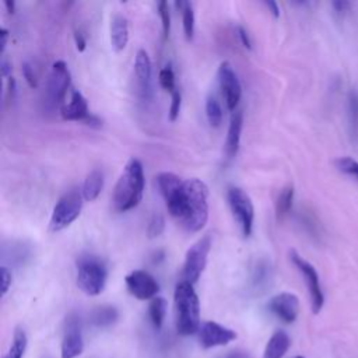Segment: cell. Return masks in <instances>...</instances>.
Wrapping results in <instances>:
<instances>
[{"label":"cell","instance_id":"7c38bea8","mask_svg":"<svg viewBox=\"0 0 358 358\" xmlns=\"http://www.w3.org/2000/svg\"><path fill=\"white\" fill-rule=\"evenodd\" d=\"M218 83L222 91L227 108L229 110H236L242 95V87L236 73L228 62H222L218 67Z\"/></svg>","mask_w":358,"mask_h":358},{"label":"cell","instance_id":"8d00e7d4","mask_svg":"<svg viewBox=\"0 0 358 358\" xmlns=\"http://www.w3.org/2000/svg\"><path fill=\"white\" fill-rule=\"evenodd\" d=\"M236 32H238V38L241 41V43L246 48V49H250L252 48V42H250V38H249V34L248 31L243 28V27H238L236 28Z\"/></svg>","mask_w":358,"mask_h":358},{"label":"cell","instance_id":"836d02e7","mask_svg":"<svg viewBox=\"0 0 358 358\" xmlns=\"http://www.w3.org/2000/svg\"><path fill=\"white\" fill-rule=\"evenodd\" d=\"M348 112H350L351 124L354 126V129H357L358 127V92H355V91L350 92V96H348Z\"/></svg>","mask_w":358,"mask_h":358},{"label":"cell","instance_id":"30bf717a","mask_svg":"<svg viewBox=\"0 0 358 358\" xmlns=\"http://www.w3.org/2000/svg\"><path fill=\"white\" fill-rule=\"evenodd\" d=\"M70 87V71L63 60H56L52 64L48 85H46V99L52 106L60 103Z\"/></svg>","mask_w":358,"mask_h":358},{"label":"cell","instance_id":"d4e9b609","mask_svg":"<svg viewBox=\"0 0 358 358\" xmlns=\"http://www.w3.org/2000/svg\"><path fill=\"white\" fill-rule=\"evenodd\" d=\"M27 344H28V338H27L24 329L17 327L14 330L11 345L8 347V350L3 358H22V355L27 350Z\"/></svg>","mask_w":358,"mask_h":358},{"label":"cell","instance_id":"cb8c5ba5","mask_svg":"<svg viewBox=\"0 0 358 358\" xmlns=\"http://www.w3.org/2000/svg\"><path fill=\"white\" fill-rule=\"evenodd\" d=\"M165 313H166V301L162 296L152 298L148 305V316H150L152 326L157 330H159L162 327Z\"/></svg>","mask_w":358,"mask_h":358},{"label":"cell","instance_id":"8fae6325","mask_svg":"<svg viewBox=\"0 0 358 358\" xmlns=\"http://www.w3.org/2000/svg\"><path fill=\"white\" fill-rule=\"evenodd\" d=\"M84 351V338L81 322L77 315H70L66 319L64 333L60 345V358H77Z\"/></svg>","mask_w":358,"mask_h":358},{"label":"cell","instance_id":"1f68e13d","mask_svg":"<svg viewBox=\"0 0 358 358\" xmlns=\"http://www.w3.org/2000/svg\"><path fill=\"white\" fill-rule=\"evenodd\" d=\"M158 14L161 17L164 38H168L169 31H171V13H169V6H168V3L165 0L158 3Z\"/></svg>","mask_w":358,"mask_h":358},{"label":"cell","instance_id":"ffe728a7","mask_svg":"<svg viewBox=\"0 0 358 358\" xmlns=\"http://www.w3.org/2000/svg\"><path fill=\"white\" fill-rule=\"evenodd\" d=\"M134 73L137 83L143 91H148L151 81V59L144 49H140L136 53L134 60Z\"/></svg>","mask_w":358,"mask_h":358},{"label":"cell","instance_id":"e575fe53","mask_svg":"<svg viewBox=\"0 0 358 358\" xmlns=\"http://www.w3.org/2000/svg\"><path fill=\"white\" fill-rule=\"evenodd\" d=\"M22 76H24L25 81L28 83V85H29L31 88H36L38 80H36V76H35L34 69L31 67V64H29L28 62L22 63Z\"/></svg>","mask_w":358,"mask_h":358},{"label":"cell","instance_id":"9a60e30c","mask_svg":"<svg viewBox=\"0 0 358 358\" xmlns=\"http://www.w3.org/2000/svg\"><path fill=\"white\" fill-rule=\"evenodd\" d=\"M268 310L280 319L282 323H294L299 313V299L295 294L291 292H281L274 295L268 303Z\"/></svg>","mask_w":358,"mask_h":358},{"label":"cell","instance_id":"9c48e42d","mask_svg":"<svg viewBox=\"0 0 358 358\" xmlns=\"http://www.w3.org/2000/svg\"><path fill=\"white\" fill-rule=\"evenodd\" d=\"M227 199L232 215L241 227L243 236H249L253 229L255 207L250 197L239 187H229L227 192Z\"/></svg>","mask_w":358,"mask_h":358},{"label":"cell","instance_id":"484cf974","mask_svg":"<svg viewBox=\"0 0 358 358\" xmlns=\"http://www.w3.org/2000/svg\"><path fill=\"white\" fill-rule=\"evenodd\" d=\"M292 201H294V186L288 185L280 192L275 201V213L278 220L284 218L289 213V210L292 208Z\"/></svg>","mask_w":358,"mask_h":358},{"label":"cell","instance_id":"52a82bcc","mask_svg":"<svg viewBox=\"0 0 358 358\" xmlns=\"http://www.w3.org/2000/svg\"><path fill=\"white\" fill-rule=\"evenodd\" d=\"M211 249V236L204 235L197 239L186 252L183 270H182V280L189 284H196L200 278L203 270L207 264V256Z\"/></svg>","mask_w":358,"mask_h":358},{"label":"cell","instance_id":"2e32d148","mask_svg":"<svg viewBox=\"0 0 358 358\" xmlns=\"http://www.w3.org/2000/svg\"><path fill=\"white\" fill-rule=\"evenodd\" d=\"M60 113L64 120H83L84 122L85 117L90 115L87 99L84 98V95L80 91H77V90L71 91L70 101L62 106Z\"/></svg>","mask_w":358,"mask_h":358},{"label":"cell","instance_id":"8992f818","mask_svg":"<svg viewBox=\"0 0 358 358\" xmlns=\"http://www.w3.org/2000/svg\"><path fill=\"white\" fill-rule=\"evenodd\" d=\"M83 193L78 189H71L66 192L55 204L52 217L49 221V228L53 232L67 228L81 213L83 208Z\"/></svg>","mask_w":358,"mask_h":358},{"label":"cell","instance_id":"7dc6e473","mask_svg":"<svg viewBox=\"0 0 358 358\" xmlns=\"http://www.w3.org/2000/svg\"><path fill=\"white\" fill-rule=\"evenodd\" d=\"M294 358H305V357H302V355H296V357H294Z\"/></svg>","mask_w":358,"mask_h":358},{"label":"cell","instance_id":"5b68a950","mask_svg":"<svg viewBox=\"0 0 358 358\" xmlns=\"http://www.w3.org/2000/svg\"><path fill=\"white\" fill-rule=\"evenodd\" d=\"M157 185L169 214L179 222L185 211V180L172 172H161L157 175Z\"/></svg>","mask_w":358,"mask_h":358},{"label":"cell","instance_id":"f546056e","mask_svg":"<svg viewBox=\"0 0 358 358\" xmlns=\"http://www.w3.org/2000/svg\"><path fill=\"white\" fill-rule=\"evenodd\" d=\"M165 228V218L162 214L159 213H154L150 218V222H148V228H147V235L148 238H157L162 234Z\"/></svg>","mask_w":358,"mask_h":358},{"label":"cell","instance_id":"d590c367","mask_svg":"<svg viewBox=\"0 0 358 358\" xmlns=\"http://www.w3.org/2000/svg\"><path fill=\"white\" fill-rule=\"evenodd\" d=\"M0 278H1V296H6L11 285V273L6 266H1L0 268Z\"/></svg>","mask_w":358,"mask_h":358},{"label":"cell","instance_id":"6da1fadb","mask_svg":"<svg viewBox=\"0 0 358 358\" xmlns=\"http://www.w3.org/2000/svg\"><path fill=\"white\" fill-rule=\"evenodd\" d=\"M144 185L143 164L137 158L129 159L113 189L115 210L124 213L134 208L143 199Z\"/></svg>","mask_w":358,"mask_h":358},{"label":"cell","instance_id":"7bdbcfd3","mask_svg":"<svg viewBox=\"0 0 358 358\" xmlns=\"http://www.w3.org/2000/svg\"><path fill=\"white\" fill-rule=\"evenodd\" d=\"M0 70H1V76L3 77H11L10 76V73H11V64L8 63V60H6V59H3L1 60V63H0Z\"/></svg>","mask_w":358,"mask_h":358},{"label":"cell","instance_id":"ba28073f","mask_svg":"<svg viewBox=\"0 0 358 358\" xmlns=\"http://www.w3.org/2000/svg\"><path fill=\"white\" fill-rule=\"evenodd\" d=\"M289 259L305 280V284H306V288L309 292V298H310L312 312L315 315L319 313L324 303V295H323V291L320 287L319 274H317L316 268L308 260H305L296 250L289 252Z\"/></svg>","mask_w":358,"mask_h":358},{"label":"cell","instance_id":"f35d334b","mask_svg":"<svg viewBox=\"0 0 358 358\" xmlns=\"http://www.w3.org/2000/svg\"><path fill=\"white\" fill-rule=\"evenodd\" d=\"M331 6H333V8H334V11H336V13L343 14V13H345V11L350 8L351 3L344 1V0H337V1H333V3H331Z\"/></svg>","mask_w":358,"mask_h":358},{"label":"cell","instance_id":"44dd1931","mask_svg":"<svg viewBox=\"0 0 358 358\" xmlns=\"http://www.w3.org/2000/svg\"><path fill=\"white\" fill-rule=\"evenodd\" d=\"M119 319V312L115 306L110 305H102L96 306L90 313V323L95 327H109L115 324Z\"/></svg>","mask_w":358,"mask_h":358},{"label":"cell","instance_id":"4316f807","mask_svg":"<svg viewBox=\"0 0 358 358\" xmlns=\"http://www.w3.org/2000/svg\"><path fill=\"white\" fill-rule=\"evenodd\" d=\"M206 115H207L208 123L213 127H220L222 122V109L218 99L213 94H210L206 99Z\"/></svg>","mask_w":358,"mask_h":358},{"label":"cell","instance_id":"60d3db41","mask_svg":"<svg viewBox=\"0 0 358 358\" xmlns=\"http://www.w3.org/2000/svg\"><path fill=\"white\" fill-rule=\"evenodd\" d=\"M7 39H8V31L6 28L0 29V53H4V49L7 46Z\"/></svg>","mask_w":358,"mask_h":358},{"label":"cell","instance_id":"83f0119b","mask_svg":"<svg viewBox=\"0 0 358 358\" xmlns=\"http://www.w3.org/2000/svg\"><path fill=\"white\" fill-rule=\"evenodd\" d=\"M267 280H270V267L266 264V262H259L257 266L253 268L252 281L255 287H263L267 284Z\"/></svg>","mask_w":358,"mask_h":358},{"label":"cell","instance_id":"bcb514c9","mask_svg":"<svg viewBox=\"0 0 358 358\" xmlns=\"http://www.w3.org/2000/svg\"><path fill=\"white\" fill-rule=\"evenodd\" d=\"M4 6H6V8H7V13H10V14L14 13V10H15V3H14L13 0H6V1H4Z\"/></svg>","mask_w":358,"mask_h":358},{"label":"cell","instance_id":"3957f363","mask_svg":"<svg viewBox=\"0 0 358 358\" xmlns=\"http://www.w3.org/2000/svg\"><path fill=\"white\" fill-rule=\"evenodd\" d=\"M176 330L180 336H190L200 329V302L192 284L179 281L175 294Z\"/></svg>","mask_w":358,"mask_h":358},{"label":"cell","instance_id":"7402d4cb","mask_svg":"<svg viewBox=\"0 0 358 358\" xmlns=\"http://www.w3.org/2000/svg\"><path fill=\"white\" fill-rule=\"evenodd\" d=\"M102 187H103V172L101 169H92L85 176V180L83 183V189H81L83 197L87 201H92L99 196Z\"/></svg>","mask_w":358,"mask_h":358},{"label":"cell","instance_id":"4fadbf2b","mask_svg":"<svg viewBox=\"0 0 358 358\" xmlns=\"http://www.w3.org/2000/svg\"><path fill=\"white\" fill-rule=\"evenodd\" d=\"M127 291L137 299L145 301L155 298L159 291L157 280L144 270H133L124 277Z\"/></svg>","mask_w":358,"mask_h":358},{"label":"cell","instance_id":"603a6c76","mask_svg":"<svg viewBox=\"0 0 358 358\" xmlns=\"http://www.w3.org/2000/svg\"><path fill=\"white\" fill-rule=\"evenodd\" d=\"M175 6L180 10L182 13V22H183V34L187 41L193 38L194 32V11H193V4L190 1H183L179 0L175 3Z\"/></svg>","mask_w":358,"mask_h":358},{"label":"cell","instance_id":"b9f144b4","mask_svg":"<svg viewBox=\"0 0 358 358\" xmlns=\"http://www.w3.org/2000/svg\"><path fill=\"white\" fill-rule=\"evenodd\" d=\"M264 6L268 8V11H270L275 18L280 17V8H278V4H277L275 1H271V0L264 1Z\"/></svg>","mask_w":358,"mask_h":358},{"label":"cell","instance_id":"277c9868","mask_svg":"<svg viewBox=\"0 0 358 358\" xmlns=\"http://www.w3.org/2000/svg\"><path fill=\"white\" fill-rule=\"evenodd\" d=\"M77 285L78 288L90 295H99L106 284L108 268L105 263L95 256H85L78 260L77 264Z\"/></svg>","mask_w":358,"mask_h":358},{"label":"cell","instance_id":"4dcf8cb0","mask_svg":"<svg viewBox=\"0 0 358 358\" xmlns=\"http://www.w3.org/2000/svg\"><path fill=\"white\" fill-rule=\"evenodd\" d=\"M159 84L165 91H168L171 94L176 90L175 88V74H173V70L171 69V66H165L159 71Z\"/></svg>","mask_w":358,"mask_h":358},{"label":"cell","instance_id":"ac0fdd59","mask_svg":"<svg viewBox=\"0 0 358 358\" xmlns=\"http://www.w3.org/2000/svg\"><path fill=\"white\" fill-rule=\"evenodd\" d=\"M129 41V24L127 18L122 14H115L110 20V43L116 52L126 48Z\"/></svg>","mask_w":358,"mask_h":358},{"label":"cell","instance_id":"f6af8a7d","mask_svg":"<svg viewBox=\"0 0 358 358\" xmlns=\"http://www.w3.org/2000/svg\"><path fill=\"white\" fill-rule=\"evenodd\" d=\"M7 92H8V96H10V98L14 96V92H15V80H14L13 77L8 78V90H7Z\"/></svg>","mask_w":358,"mask_h":358},{"label":"cell","instance_id":"d6a6232c","mask_svg":"<svg viewBox=\"0 0 358 358\" xmlns=\"http://www.w3.org/2000/svg\"><path fill=\"white\" fill-rule=\"evenodd\" d=\"M180 105H182V94L179 90H175L171 94V106H169V120L175 122L179 116L180 112Z\"/></svg>","mask_w":358,"mask_h":358},{"label":"cell","instance_id":"ee69618b","mask_svg":"<svg viewBox=\"0 0 358 358\" xmlns=\"http://www.w3.org/2000/svg\"><path fill=\"white\" fill-rule=\"evenodd\" d=\"M221 358H249V354H246L245 351H231Z\"/></svg>","mask_w":358,"mask_h":358},{"label":"cell","instance_id":"d6986e66","mask_svg":"<svg viewBox=\"0 0 358 358\" xmlns=\"http://www.w3.org/2000/svg\"><path fill=\"white\" fill-rule=\"evenodd\" d=\"M289 344L291 340L284 330L274 331L264 347L263 358H282L284 354L288 351Z\"/></svg>","mask_w":358,"mask_h":358},{"label":"cell","instance_id":"f1b7e54d","mask_svg":"<svg viewBox=\"0 0 358 358\" xmlns=\"http://www.w3.org/2000/svg\"><path fill=\"white\" fill-rule=\"evenodd\" d=\"M336 168L347 175H351L358 179V161H355L351 157H341L336 159Z\"/></svg>","mask_w":358,"mask_h":358},{"label":"cell","instance_id":"ab89813d","mask_svg":"<svg viewBox=\"0 0 358 358\" xmlns=\"http://www.w3.org/2000/svg\"><path fill=\"white\" fill-rule=\"evenodd\" d=\"M84 123H85V124H88V126H91V127H101L102 120H101L98 116H95V115L90 113V115L85 117Z\"/></svg>","mask_w":358,"mask_h":358},{"label":"cell","instance_id":"e0dca14e","mask_svg":"<svg viewBox=\"0 0 358 358\" xmlns=\"http://www.w3.org/2000/svg\"><path fill=\"white\" fill-rule=\"evenodd\" d=\"M242 124H243V116L241 110H234L231 120H229V127L227 133V141H225V154L227 158H234L238 154L239 150V143H241V131H242Z\"/></svg>","mask_w":358,"mask_h":358},{"label":"cell","instance_id":"74e56055","mask_svg":"<svg viewBox=\"0 0 358 358\" xmlns=\"http://www.w3.org/2000/svg\"><path fill=\"white\" fill-rule=\"evenodd\" d=\"M74 42H76V48L78 52H84L85 46H87V41H85V36L81 31H76L74 32Z\"/></svg>","mask_w":358,"mask_h":358},{"label":"cell","instance_id":"7a4b0ae2","mask_svg":"<svg viewBox=\"0 0 358 358\" xmlns=\"http://www.w3.org/2000/svg\"><path fill=\"white\" fill-rule=\"evenodd\" d=\"M208 220V189L197 178L185 180V213L179 224L189 232H199Z\"/></svg>","mask_w":358,"mask_h":358},{"label":"cell","instance_id":"5bb4252c","mask_svg":"<svg viewBox=\"0 0 358 358\" xmlns=\"http://www.w3.org/2000/svg\"><path fill=\"white\" fill-rule=\"evenodd\" d=\"M197 333H199L200 345L206 350L227 345L236 338V333L232 329L211 320L201 323Z\"/></svg>","mask_w":358,"mask_h":358}]
</instances>
